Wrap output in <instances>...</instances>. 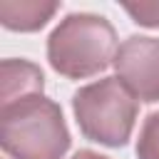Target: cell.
I'll return each instance as SVG.
<instances>
[{
	"label": "cell",
	"mask_w": 159,
	"mask_h": 159,
	"mask_svg": "<svg viewBox=\"0 0 159 159\" xmlns=\"http://www.w3.org/2000/svg\"><path fill=\"white\" fill-rule=\"evenodd\" d=\"M117 80L139 102H159V40L132 35L127 37L112 62Z\"/></svg>",
	"instance_id": "obj_4"
},
{
	"label": "cell",
	"mask_w": 159,
	"mask_h": 159,
	"mask_svg": "<svg viewBox=\"0 0 159 159\" xmlns=\"http://www.w3.org/2000/svg\"><path fill=\"white\" fill-rule=\"evenodd\" d=\"M112 22L94 12H70L47 37L50 67L67 80H87L104 72L117 55Z\"/></svg>",
	"instance_id": "obj_2"
},
{
	"label": "cell",
	"mask_w": 159,
	"mask_h": 159,
	"mask_svg": "<svg viewBox=\"0 0 159 159\" xmlns=\"http://www.w3.org/2000/svg\"><path fill=\"white\" fill-rule=\"evenodd\" d=\"M72 112L84 139L124 147L132 139L139 104L117 77H102L72 94Z\"/></svg>",
	"instance_id": "obj_3"
},
{
	"label": "cell",
	"mask_w": 159,
	"mask_h": 159,
	"mask_svg": "<svg viewBox=\"0 0 159 159\" xmlns=\"http://www.w3.org/2000/svg\"><path fill=\"white\" fill-rule=\"evenodd\" d=\"M124 10L132 15L137 25L144 27H159V2H139V5H124Z\"/></svg>",
	"instance_id": "obj_8"
},
{
	"label": "cell",
	"mask_w": 159,
	"mask_h": 159,
	"mask_svg": "<svg viewBox=\"0 0 159 159\" xmlns=\"http://www.w3.org/2000/svg\"><path fill=\"white\" fill-rule=\"evenodd\" d=\"M0 147L10 159H62L70 129L60 104L45 94L0 104Z\"/></svg>",
	"instance_id": "obj_1"
},
{
	"label": "cell",
	"mask_w": 159,
	"mask_h": 159,
	"mask_svg": "<svg viewBox=\"0 0 159 159\" xmlns=\"http://www.w3.org/2000/svg\"><path fill=\"white\" fill-rule=\"evenodd\" d=\"M60 10V2L45 0H2L0 2V22L15 32H35L45 27L52 15Z\"/></svg>",
	"instance_id": "obj_5"
},
{
	"label": "cell",
	"mask_w": 159,
	"mask_h": 159,
	"mask_svg": "<svg viewBox=\"0 0 159 159\" xmlns=\"http://www.w3.org/2000/svg\"><path fill=\"white\" fill-rule=\"evenodd\" d=\"M0 75H2L0 104H10V102L30 97V94H42L45 75L37 65H32L27 60H2Z\"/></svg>",
	"instance_id": "obj_6"
},
{
	"label": "cell",
	"mask_w": 159,
	"mask_h": 159,
	"mask_svg": "<svg viewBox=\"0 0 159 159\" xmlns=\"http://www.w3.org/2000/svg\"><path fill=\"white\" fill-rule=\"evenodd\" d=\"M137 159H159V112H152L139 129Z\"/></svg>",
	"instance_id": "obj_7"
},
{
	"label": "cell",
	"mask_w": 159,
	"mask_h": 159,
	"mask_svg": "<svg viewBox=\"0 0 159 159\" xmlns=\"http://www.w3.org/2000/svg\"><path fill=\"white\" fill-rule=\"evenodd\" d=\"M72 159H109V157H104L99 152H92V149H80V152L72 154Z\"/></svg>",
	"instance_id": "obj_9"
}]
</instances>
